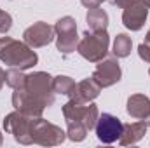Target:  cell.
<instances>
[{
  "instance_id": "ffe728a7",
  "label": "cell",
  "mask_w": 150,
  "mask_h": 148,
  "mask_svg": "<svg viewBox=\"0 0 150 148\" xmlns=\"http://www.w3.org/2000/svg\"><path fill=\"white\" fill-rule=\"evenodd\" d=\"M12 28V18L9 12L0 9V33H7Z\"/></svg>"
},
{
  "instance_id": "4fadbf2b",
  "label": "cell",
  "mask_w": 150,
  "mask_h": 148,
  "mask_svg": "<svg viewBox=\"0 0 150 148\" xmlns=\"http://www.w3.org/2000/svg\"><path fill=\"white\" fill-rule=\"evenodd\" d=\"M127 113L136 118V120H143L150 113V98L145 94H133L127 98Z\"/></svg>"
},
{
  "instance_id": "2e32d148",
  "label": "cell",
  "mask_w": 150,
  "mask_h": 148,
  "mask_svg": "<svg viewBox=\"0 0 150 148\" xmlns=\"http://www.w3.org/2000/svg\"><path fill=\"white\" fill-rule=\"evenodd\" d=\"M75 87H77L75 80L67 77V75H58V77L52 78V91H54V94L58 92V94H65L68 98H74Z\"/></svg>"
},
{
  "instance_id": "484cf974",
  "label": "cell",
  "mask_w": 150,
  "mask_h": 148,
  "mask_svg": "<svg viewBox=\"0 0 150 148\" xmlns=\"http://www.w3.org/2000/svg\"><path fill=\"white\" fill-rule=\"evenodd\" d=\"M145 42H149L150 44V30H149V33H147V37H145Z\"/></svg>"
},
{
  "instance_id": "5b68a950",
  "label": "cell",
  "mask_w": 150,
  "mask_h": 148,
  "mask_svg": "<svg viewBox=\"0 0 150 148\" xmlns=\"http://www.w3.org/2000/svg\"><path fill=\"white\" fill-rule=\"evenodd\" d=\"M67 138V132L44 120L42 117H35L33 122H32V141L37 143V145H42V147H56V145H61Z\"/></svg>"
},
{
  "instance_id": "f1b7e54d",
  "label": "cell",
  "mask_w": 150,
  "mask_h": 148,
  "mask_svg": "<svg viewBox=\"0 0 150 148\" xmlns=\"http://www.w3.org/2000/svg\"><path fill=\"white\" fill-rule=\"evenodd\" d=\"M149 75H150V70H149Z\"/></svg>"
},
{
  "instance_id": "ba28073f",
  "label": "cell",
  "mask_w": 150,
  "mask_h": 148,
  "mask_svg": "<svg viewBox=\"0 0 150 148\" xmlns=\"http://www.w3.org/2000/svg\"><path fill=\"white\" fill-rule=\"evenodd\" d=\"M101 89L105 87H110L113 84H117L122 77V70H120V65H119V58H105L101 61H98L96 65V70L91 75Z\"/></svg>"
},
{
  "instance_id": "e0dca14e",
  "label": "cell",
  "mask_w": 150,
  "mask_h": 148,
  "mask_svg": "<svg viewBox=\"0 0 150 148\" xmlns=\"http://www.w3.org/2000/svg\"><path fill=\"white\" fill-rule=\"evenodd\" d=\"M87 132H89V129L84 125L82 120H68L67 122V138L75 141V143L84 141Z\"/></svg>"
},
{
  "instance_id": "277c9868",
  "label": "cell",
  "mask_w": 150,
  "mask_h": 148,
  "mask_svg": "<svg viewBox=\"0 0 150 148\" xmlns=\"http://www.w3.org/2000/svg\"><path fill=\"white\" fill-rule=\"evenodd\" d=\"M26 92H30L37 101H40L45 108L54 103V91H52V77L45 72H33L26 75L25 82Z\"/></svg>"
},
{
  "instance_id": "30bf717a",
  "label": "cell",
  "mask_w": 150,
  "mask_h": 148,
  "mask_svg": "<svg viewBox=\"0 0 150 148\" xmlns=\"http://www.w3.org/2000/svg\"><path fill=\"white\" fill-rule=\"evenodd\" d=\"M149 4L145 0H134L133 4H129L127 7H124L122 12V23L127 30L131 32H140L147 21L149 16Z\"/></svg>"
},
{
  "instance_id": "44dd1931",
  "label": "cell",
  "mask_w": 150,
  "mask_h": 148,
  "mask_svg": "<svg viewBox=\"0 0 150 148\" xmlns=\"http://www.w3.org/2000/svg\"><path fill=\"white\" fill-rule=\"evenodd\" d=\"M138 54H140V58L145 63H150V44L149 42H142L138 45Z\"/></svg>"
},
{
  "instance_id": "d4e9b609",
  "label": "cell",
  "mask_w": 150,
  "mask_h": 148,
  "mask_svg": "<svg viewBox=\"0 0 150 148\" xmlns=\"http://www.w3.org/2000/svg\"><path fill=\"white\" fill-rule=\"evenodd\" d=\"M143 120H145V124H147V125L150 127V113L147 115V117H145V118H143Z\"/></svg>"
},
{
  "instance_id": "9a60e30c",
  "label": "cell",
  "mask_w": 150,
  "mask_h": 148,
  "mask_svg": "<svg viewBox=\"0 0 150 148\" xmlns=\"http://www.w3.org/2000/svg\"><path fill=\"white\" fill-rule=\"evenodd\" d=\"M86 21L91 32H105L108 26V14L100 7H93V9H87Z\"/></svg>"
},
{
  "instance_id": "7402d4cb",
  "label": "cell",
  "mask_w": 150,
  "mask_h": 148,
  "mask_svg": "<svg viewBox=\"0 0 150 148\" xmlns=\"http://www.w3.org/2000/svg\"><path fill=\"white\" fill-rule=\"evenodd\" d=\"M105 0H80V4L86 7V9H93V7H100Z\"/></svg>"
},
{
  "instance_id": "7a4b0ae2",
  "label": "cell",
  "mask_w": 150,
  "mask_h": 148,
  "mask_svg": "<svg viewBox=\"0 0 150 148\" xmlns=\"http://www.w3.org/2000/svg\"><path fill=\"white\" fill-rule=\"evenodd\" d=\"M108 47H110V37L105 32H84L82 33V38L79 40L77 44V52L91 61V63H98L101 59H105L107 52H108Z\"/></svg>"
},
{
  "instance_id": "cb8c5ba5",
  "label": "cell",
  "mask_w": 150,
  "mask_h": 148,
  "mask_svg": "<svg viewBox=\"0 0 150 148\" xmlns=\"http://www.w3.org/2000/svg\"><path fill=\"white\" fill-rule=\"evenodd\" d=\"M4 84H5V70L0 68V91H2V87H4Z\"/></svg>"
},
{
  "instance_id": "ac0fdd59",
  "label": "cell",
  "mask_w": 150,
  "mask_h": 148,
  "mask_svg": "<svg viewBox=\"0 0 150 148\" xmlns=\"http://www.w3.org/2000/svg\"><path fill=\"white\" fill-rule=\"evenodd\" d=\"M131 47H133V40L126 33H119L113 40V56L115 58H127L131 54Z\"/></svg>"
},
{
  "instance_id": "7c38bea8",
  "label": "cell",
  "mask_w": 150,
  "mask_h": 148,
  "mask_svg": "<svg viewBox=\"0 0 150 148\" xmlns=\"http://www.w3.org/2000/svg\"><path fill=\"white\" fill-rule=\"evenodd\" d=\"M149 125L145 124V120H138V122H131V124H124V131L122 136L119 140V145L127 147V145H136L147 132Z\"/></svg>"
},
{
  "instance_id": "52a82bcc",
  "label": "cell",
  "mask_w": 150,
  "mask_h": 148,
  "mask_svg": "<svg viewBox=\"0 0 150 148\" xmlns=\"http://www.w3.org/2000/svg\"><path fill=\"white\" fill-rule=\"evenodd\" d=\"M94 131H96V138L101 143L112 145L120 140L122 131H124V124L120 122V118H117L112 113H101L96 120Z\"/></svg>"
},
{
  "instance_id": "603a6c76",
  "label": "cell",
  "mask_w": 150,
  "mask_h": 148,
  "mask_svg": "<svg viewBox=\"0 0 150 148\" xmlns=\"http://www.w3.org/2000/svg\"><path fill=\"white\" fill-rule=\"evenodd\" d=\"M113 5H117V7H120V9H124V7H127L129 4H133L134 0H112Z\"/></svg>"
},
{
  "instance_id": "6da1fadb",
  "label": "cell",
  "mask_w": 150,
  "mask_h": 148,
  "mask_svg": "<svg viewBox=\"0 0 150 148\" xmlns=\"http://www.w3.org/2000/svg\"><path fill=\"white\" fill-rule=\"evenodd\" d=\"M0 61L9 66L28 70L37 65L38 56L25 42L14 40L11 37H0Z\"/></svg>"
},
{
  "instance_id": "83f0119b",
  "label": "cell",
  "mask_w": 150,
  "mask_h": 148,
  "mask_svg": "<svg viewBox=\"0 0 150 148\" xmlns=\"http://www.w3.org/2000/svg\"><path fill=\"white\" fill-rule=\"evenodd\" d=\"M145 2H147V4H149V7H150V0H145Z\"/></svg>"
},
{
  "instance_id": "8fae6325",
  "label": "cell",
  "mask_w": 150,
  "mask_h": 148,
  "mask_svg": "<svg viewBox=\"0 0 150 148\" xmlns=\"http://www.w3.org/2000/svg\"><path fill=\"white\" fill-rule=\"evenodd\" d=\"M12 106L14 110H19L30 117H42V113L45 110V106L37 101L30 92H26L25 87L21 89H14L12 92Z\"/></svg>"
},
{
  "instance_id": "d6986e66",
  "label": "cell",
  "mask_w": 150,
  "mask_h": 148,
  "mask_svg": "<svg viewBox=\"0 0 150 148\" xmlns=\"http://www.w3.org/2000/svg\"><path fill=\"white\" fill-rule=\"evenodd\" d=\"M25 82H26V75L23 73L21 68H16V66H11L7 72H5V84L12 89H21L25 87Z\"/></svg>"
},
{
  "instance_id": "3957f363",
  "label": "cell",
  "mask_w": 150,
  "mask_h": 148,
  "mask_svg": "<svg viewBox=\"0 0 150 148\" xmlns=\"http://www.w3.org/2000/svg\"><path fill=\"white\" fill-rule=\"evenodd\" d=\"M35 117H30L19 110L5 115L4 118V129L5 132L12 134V138L21 145H33L32 141V122Z\"/></svg>"
},
{
  "instance_id": "5bb4252c",
  "label": "cell",
  "mask_w": 150,
  "mask_h": 148,
  "mask_svg": "<svg viewBox=\"0 0 150 148\" xmlns=\"http://www.w3.org/2000/svg\"><path fill=\"white\" fill-rule=\"evenodd\" d=\"M100 91H101V87H100V84L93 77L91 78H84V80H80L77 84L74 98H79V99L89 103V101H93V99H96L100 96Z\"/></svg>"
},
{
  "instance_id": "9c48e42d",
  "label": "cell",
  "mask_w": 150,
  "mask_h": 148,
  "mask_svg": "<svg viewBox=\"0 0 150 148\" xmlns=\"http://www.w3.org/2000/svg\"><path fill=\"white\" fill-rule=\"evenodd\" d=\"M54 38H56L54 26H51V25H47V23H44V21L33 23L32 26H28V28L23 32V42L28 44L32 49L44 47V45L51 44Z\"/></svg>"
},
{
  "instance_id": "4316f807",
  "label": "cell",
  "mask_w": 150,
  "mask_h": 148,
  "mask_svg": "<svg viewBox=\"0 0 150 148\" xmlns=\"http://www.w3.org/2000/svg\"><path fill=\"white\" fill-rule=\"evenodd\" d=\"M2 143H4V138H2V134H0V147H2Z\"/></svg>"
},
{
  "instance_id": "8992f818",
  "label": "cell",
  "mask_w": 150,
  "mask_h": 148,
  "mask_svg": "<svg viewBox=\"0 0 150 148\" xmlns=\"http://www.w3.org/2000/svg\"><path fill=\"white\" fill-rule=\"evenodd\" d=\"M56 33V47L61 54H70L77 51L79 35H77V23L72 16H63L54 25Z\"/></svg>"
}]
</instances>
